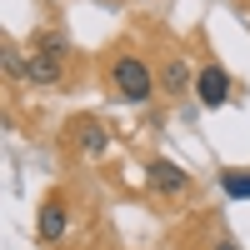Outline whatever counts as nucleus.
Listing matches in <instances>:
<instances>
[{
  "label": "nucleus",
  "mask_w": 250,
  "mask_h": 250,
  "mask_svg": "<svg viewBox=\"0 0 250 250\" xmlns=\"http://www.w3.org/2000/svg\"><path fill=\"white\" fill-rule=\"evenodd\" d=\"M115 90L125 100H150L155 80H150V70H145V60H135V55H120L115 60Z\"/></svg>",
  "instance_id": "obj_1"
},
{
  "label": "nucleus",
  "mask_w": 250,
  "mask_h": 250,
  "mask_svg": "<svg viewBox=\"0 0 250 250\" xmlns=\"http://www.w3.org/2000/svg\"><path fill=\"white\" fill-rule=\"evenodd\" d=\"M195 95H200V105H225L230 100V75H225L220 65H205L200 75H195Z\"/></svg>",
  "instance_id": "obj_2"
},
{
  "label": "nucleus",
  "mask_w": 250,
  "mask_h": 250,
  "mask_svg": "<svg viewBox=\"0 0 250 250\" xmlns=\"http://www.w3.org/2000/svg\"><path fill=\"white\" fill-rule=\"evenodd\" d=\"M150 185L175 195V190H185V170H180L175 160H150Z\"/></svg>",
  "instance_id": "obj_3"
},
{
  "label": "nucleus",
  "mask_w": 250,
  "mask_h": 250,
  "mask_svg": "<svg viewBox=\"0 0 250 250\" xmlns=\"http://www.w3.org/2000/svg\"><path fill=\"white\" fill-rule=\"evenodd\" d=\"M65 205H60V200H45V205H40V240H60V235H65Z\"/></svg>",
  "instance_id": "obj_4"
},
{
  "label": "nucleus",
  "mask_w": 250,
  "mask_h": 250,
  "mask_svg": "<svg viewBox=\"0 0 250 250\" xmlns=\"http://www.w3.org/2000/svg\"><path fill=\"white\" fill-rule=\"evenodd\" d=\"M25 80H30V85H55V80H60V60L55 55H30L25 60Z\"/></svg>",
  "instance_id": "obj_5"
},
{
  "label": "nucleus",
  "mask_w": 250,
  "mask_h": 250,
  "mask_svg": "<svg viewBox=\"0 0 250 250\" xmlns=\"http://www.w3.org/2000/svg\"><path fill=\"white\" fill-rule=\"evenodd\" d=\"M70 130L80 135V145H85V150H90V155H100V150H105V130H100V125H95V120H85V115H80V120L70 125Z\"/></svg>",
  "instance_id": "obj_6"
},
{
  "label": "nucleus",
  "mask_w": 250,
  "mask_h": 250,
  "mask_svg": "<svg viewBox=\"0 0 250 250\" xmlns=\"http://www.w3.org/2000/svg\"><path fill=\"white\" fill-rule=\"evenodd\" d=\"M220 190L230 200H250V170H225L220 175Z\"/></svg>",
  "instance_id": "obj_7"
},
{
  "label": "nucleus",
  "mask_w": 250,
  "mask_h": 250,
  "mask_svg": "<svg viewBox=\"0 0 250 250\" xmlns=\"http://www.w3.org/2000/svg\"><path fill=\"white\" fill-rule=\"evenodd\" d=\"M35 55H55V60H60V55H65V35H60V30L40 35V40H35Z\"/></svg>",
  "instance_id": "obj_8"
},
{
  "label": "nucleus",
  "mask_w": 250,
  "mask_h": 250,
  "mask_svg": "<svg viewBox=\"0 0 250 250\" xmlns=\"http://www.w3.org/2000/svg\"><path fill=\"white\" fill-rule=\"evenodd\" d=\"M185 80H190L185 60H170V65H165V85H170V90H185Z\"/></svg>",
  "instance_id": "obj_9"
},
{
  "label": "nucleus",
  "mask_w": 250,
  "mask_h": 250,
  "mask_svg": "<svg viewBox=\"0 0 250 250\" xmlns=\"http://www.w3.org/2000/svg\"><path fill=\"white\" fill-rule=\"evenodd\" d=\"M215 250H240V245H235V240H220V245H215Z\"/></svg>",
  "instance_id": "obj_10"
}]
</instances>
